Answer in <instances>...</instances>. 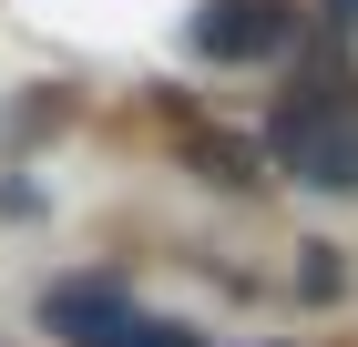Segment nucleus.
<instances>
[{
	"instance_id": "nucleus-1",
	"label": "nucleus",
	"mask_w": 358,
	"mask_h": 347,
	"mask_svg": "<svg viewBox=\"0 0 358 347\" xmlns=\"http://www.w3.org/2000/svg\"><path fill=\"white\" fill-rule=\"evenodd\" d=\"M266 143H276V163L307 194H358V82L328 72V82H307V92H287Z\"/></svg>"
},
{
	"instance_id": "nucleus-2",
	"label": "nucleus",
	"mask_w": 358,
	"mask_h": 347,
	"mask_svg": "<svg viewBox=\"0 0 358 347\" xmlns=\"http://www.w3.org/2000/svg\"><path fill=\"white\" fill-rule=\"evenodd\" d=\"M297 41V0H205L194 10V52L205 61H276Z\"/></svg>"
},
{
	"instance_id": "nucleus-3",
	"label": "nucleus",
	"mask_w": 358,
	"mask_h": 347,
	"mask_svg": "<svg viewBox=\"0 0 358 347\" xmlns=\"http://www.w3.org/2000/svg\"><path fill=\"white\" fill-rule=\"evenodd\" d=\"M123 276H62V286H41V327L52 337H72V347H103L113 327H123Z\"/></svg>"
},
{
	"instance_id": "nucleus-4",
	"label": "nucleus",
	"mask_w": 358,
	"mask_h": 347,
	"mask_svg": "<svg viewBox=\"0 0 358 347\" xmlns=\"http://www.w3.org/2000/svg\"><path fill=\"white\" fill-rule=\"evenodd\" d=\"M103 347H194V327H185V317H143V307H123V327H113Z\"/></svg>"
},
{
	"instance_id": "nucleus-5",
	"label": "nucleus",
	"mask_w": 358,
	"mask_h": 347,
	"mask_svg": "<svg viewBox=\"0 0 358 347\" xmlns=\"http://www.w3.org/2000/svg\"><path fill=\"white\" fill-rule=\"evenodd\" d=\"M194 163H205V184H256V174H246V154H236V143H205V154H194Z\"/></svg>"
},
{
	"instance_id": "nucleus-6",
	"label": "nucleus",
	"mask_w": 358,
	"mask_h": 347,
	"mask_svg": "<svg viewBox=\"0 0 358 347\" xmlns=\"http://www.w3.org/2000/svg\"><path fill=\"white\" fill-rule=\"evenodd\" d=\"M317 10H328V21H338V31H358V0H317Z\"/></svg>"
}]
</instances>
